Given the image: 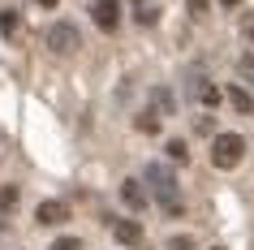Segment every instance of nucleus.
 Instances as JSON below:
<instances>
[{"instance_id":"obj_1","label":"nucleus","mask_w":254,"mask_h":250,"mask_svg":"<svg viewBox=\"0 0 254 250\" xmlns=\"http://www.w3.org/2000/svg\"><path fill=\"white\" fill-rule=\"evenodd\" d=\"M147 190L164 207V216H181V194H177V177L168 164H147Z\"/></svg>"},{"instance_id":"obj_2","label":"nucleus","mask_w":254,"mask_h":250,"mask_svg":"<svg viewBox=\"0 0 254 250\" xmlns=\"http://www.w3.org/2000/svg\"><path fill=\"white\" fill-rule=\"evenodd\" d=\"M246 156V138L241 134H215L211 138V164L215 168H237Z\"/></svg>"},{"instance_id":"obj_3","label":"nucleus","mask_w":254,"mask_h":250,"mask_svg":"<svg viewBox=\"0 0 254 250\" xmlns=\"http://www.w3.org/2000/svg\"><path fill=\"white\" fill-rule=\"evenodd\" d=\"M48 48H52L56 56L78 52V48H82V35H78V26H69V22H56V26L48 30Z\"/></svg>"},{"instance_id":"obj_4","label":"nucleus","mask_w":254,"mask_h":250,"mask_svg":"<svg viewBox=\"0 0 254 250\" xmlns=\"http://www.w3.org/2000/svg\"><path fill=\"white\" fill-rule=\"evenodd\" d=\"M186 95H190V99H198V104H207V108H215V104H220V91H215L211 82L202 78L198 69H194V74L186 78Z\"/></svg>"},{"instance_id":"obj_5","label":"nucleus","mask_w":254,"mask_h":250,"mask_svg":"<svg viewBox=\"0 0 254 250\" xmlns=\"http://www.w3.org/2000/svg\"><path fill=\"white\" fill-rule=\"evenodd\" d=\"M91 17H95V26H99V30H117V22H121L117 0H91Z\"/></svg>"},{"instance_id":"obj_6","label":"nucleus","mask_w":254,"mask_h":250,"mask_svg":"<svg viewBox=\"0 0 254 250\" xmlns=\"http://www.w3.org/2000/svg\"><path fill=\"white\" fill-rule=\"evenodd\" d=\"M35 220H39V224H65L69 220V207L61 203V198H43L39 207H35Z\"/></svg>"},{"instance_id":"obj_7","label":"nucleus","mask_w":254,"mask_h":250,"mask_svg":"<svg viewBox=\"0 0 254 250\" xmlns=\"http://www.w3.org/2000/svg\"><path fill=\"white\" fill-rule=\"evenodd\" d=\"M121 198H125L134 211L147 207V190H142V181H134V177H129V181H121Z\"/></svg>"},{"instance_id":"obj_8","label":"nucleus","mask_w":254,"mask_h":250,"mask_svg":"<svg viewBox=\"0 0 254 250\" xmlns=\"http://www.w3.org/2000/svg\"><path fill=\"white\" fill-rule=\"evenodd\" d=\"M112 237H117L121 246H138V242H142V229H138L134 220H117L112 224Z\"/></svg>"},{"instance_id":"obj_9","label":"nucleus","mask_w":254,"mask_h":250,"mask_svg":"<svg viewBox=\"0 0 254 250\" xmlns=\"http://www.w3.org/2000/svg\"><path fill=\"white\" fill-rule=\"evenodd\" d=\"M228 104H233L241 117H246V112L254 108V99H250V91H246V86H233V91H228Z\"/></svg>"},{"instance_id":"obj_10","label":"nucleus","mask_w":254,"mask_h":250,"mask_svg":"<svg viewBox=\"0 0 254 250\" xmlns=\"http://www.w3.org/2000/svg\"><path fill=\"white\" fill-rule=\"evenodd\" d=\"M134 130L138 134H160V117H155V112H138V117H134Z\"/></svg>"},{"instance_id":"obj_11","label":"nucleus","mask_w":254,"mask_h":250,"mask_svg":"<svg viewBox=\"0 0 254 250\" xmlns=\"http://www.w3.org/2000/svg\"><path fill=\"white\" fill-rule=\"evenodd\" d=\"M164 151H168V160H177V164H186V160H190V151H186V143H181V138H173Z\"/></svg>"},{"instance_id":"obj_12","label":"nucleus","mask_w":254,"mask_h":250,"mask_svg":"<svg viewBox=\"0 0 254 250\" xmlns=\"http://www.w3.org/2000/svg\"><path fill=\"white\" fill-rule=\"evenodd\" d=\"M17 198H22V194H17V185H4V190H0V207L13 211V207H17Z\"/></svg>"},{"instance_id":"obj_13","label":"nucleus","mask_w":254,"mask_h":250,"mask_svg":"<svg viewBox=\"0 0 254 250\" xmlns=\"http://www.w3.org/2000/svg\"><path fill=\"white\" fill-rule=\"evenodd\" d=\"M0 30H4V35H13V30H17V13H13V9L0 13Z\"/></svg>"},{"instance_id":"obj_14","label":"nucleus","mask_w":254,"mask_h":250,"mask_svg":"<svg viewBox=\"0 0 254 250\" xmlns=\"http://www.w3.org/2000/svg\"><path fill=\"white\" fill-rule=\"evenodd\" d=\"M190 13H194V17H207V13H211V0H190Z\"/></svg>"},{"instance_id":"obj_15","label":"nucleus","mask_w":254,"mask_h":250,"mask_svg":"<svg viewBox=\"0 0 254 250\" xmlns=\"http://www.w3.org/2000/svg\"><path fill=\"white\" fill-rule=\"evenodd\" d=\"M52 250H82L78 237H61V242H52Z\"/></svg>"},{"instance_id":"obj_16","label":"nucleus","mask_w":254,"mask_h":250,"mask_svg":"<svg viewBox=\"0 0 254 250\" xmlns=\"http://www.w3.org/2000/svg\"><path fill=\"white\" fill-rule=\"evenodd\" d=\"M155 17H160V9H138V22H142V26H151Z\"/></svg>"},{"instance_id":"obj_17","label":"nucleus","mask_w":254,"mask_h":250,"mask_svg":"<svg viewBox=\"0 0 254 250\" xmlns=\"http://www.w3.org/2000/svg\"><path fill=\"white\" fill-rule=\"evenodd\" d=\"M39 4H43V9H56V4H61V0H39Z\"/></svg>"},{"instance_id":"obj_18","label":"nucleus","mask_w":254,"mask_h":250,"mask_svg":"<svg viewBox=\"0 0 254 250\" xmlns=\"http://www.w3.org/2000/svg\"><path fill=\"white\" fill-rule=\"evenodd\" d=\"M220 4H228V9H233V4H241V0H220Z\"/></svg>"}]
</instances>
